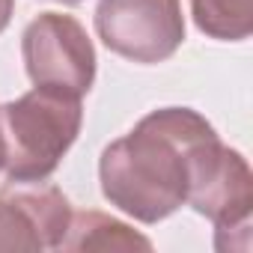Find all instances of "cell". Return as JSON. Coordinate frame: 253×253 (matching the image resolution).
<instances>
[{
  "instance_id": "obj_1",
  "label": "cell",
  "mask_w": 253,
  "mask_h": 253,
  "mask_svg": "<svg viewBox=\"0 0 253 253\" xmlns=\"http://www.w3.org/2000/svg\"><path fill=\"white\" fill-rule=\"evenodd\" d=\"M211 143H217L211 125L194 110H155L128 137L104 149V197L146 223L161 220L188 200L197 161Z\"/></svg>"
},
{
  "instance_id": "obj_2",
  "label": "cell",
  "mask_w": 253,
  "mask_h": 253,
  "mask_svg": "<svg viewBox=\"0 0 253 253\" xmlns=\"http://www.w3.org/2000/svg\"><path fill=\"white\" fill-rule=\"evenodd\" d=\"M81 128V95L36 86L18 101L0 107L3 170L15 182H42Z\"/></svg>"
},
{
  "instance_id": "obj_3",
  "label": "cell",
  "mask_w": 253,
  "mask_h": 253,
  "mask_svg": "<svg viewBox=\"0 0 253 253\" xmlns=\"http://www.w3.org/2000/svg\"><path fill=\"white\" fill-rule=\"evenodd\" d=\"M95 27L110 51L134 63H158L185 39L179 0H98Z\"/></svg>"
},
{
  "instance_id": "obj_4",
  "label": "cell",
  "mask_w": 253,
  "mask_h": 253,
  "mask_svg": "<svg viewBox=\"0 0 253 253\" xmlns=\"http://www.w3.org/2000/svg\"><path fill=\"white\" fill-rule=\"evenodd\" d=\"M24 63L36 86L84 95L95 75V54L84 27L57 12H45L24 30Z\"/></svg>"
},
{
  "instance_id": "obj_5",
  "label": "cell",
  "mask_w": 253,
  "mask_h": 253,
  "mask_svg": "<svg viewBox=\"0 0 253 253\" xmlns=\"http://www.w3.org/2000/svg\"><path fill=\"white\" fill-rule=\"evenodd\" d=\"M69 217V203L57 188L0 191V250L57 247Z\"/></svg>"
},
{
  "instance_id": "obj_6",
  "label": "cell",
  "mask_w": 253,
  "mask_h": 253,
  "mask_svg": "<svg viewBox=\"0 0 253 253\" xmlns=\"http://www.w3.org/2000/svg\"><path fill=\"white\" fill-rule=\"evenodd\" d=\"M197 27L214 39H244L250 33L253 0H191Z\"/></svg>"
},
{
  "instance_id": "obj_7",
  "label": "cell",
  "mask_w": 253,
  "mask_h": 253,
  "mask_svg": "<svg viewBox=\"0 0 253 253\" xmlns=\"http://www.w3.org/2000/svg\"><path fill=\"white\" fill-rule=\"evenodd\" d=\"M9 15H12V0H0V30L6 27Z\"/></svg>"
},
{
  "instance_id": "obj_8",
  "label": "cell",
  "mask_w": 253,
  "mask_h": 253,
  "mask_svg": "<svg viewBox=\"0 0 253 253\" xmlns=\"http://www.w3.org/2000/svg\"><path fill=\"white\" fill-rule=\"evenodd\" d=\"M63 3H78V0H63Z\"/></svg>"
},
{
  "instance_id": "obj_9",
  "label": "cell",
  "mask_w": 253,
  "mask_h": 253,
  "mask_svg": "<svg viewBox=\"0 0 253 253\" xmlns=\"http://www.w3.org/2000/svg\"><path fill=\"white\" fill-rule=\"evenodd\" d=\"M0 167H3V152H0Z\"/></svg>"
}]
</instances>
